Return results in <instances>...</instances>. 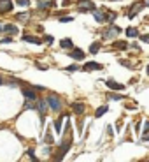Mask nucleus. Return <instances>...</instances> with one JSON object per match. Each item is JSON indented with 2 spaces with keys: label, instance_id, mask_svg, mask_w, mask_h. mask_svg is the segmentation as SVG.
<instances>
[{
  "label": "nucleus",
  "instance_id": "473e14b6",
  "mask_svg": "<svg viewBox=\"0 0 149 162\" xmlns=\"http://www.w3.org/2000/svg\"><path fill=\"white\" fill-rule=\"evenodd\" d=\"M28 157L32 159V160H37V157L33 155V150H28Z\"/></svg>",
  "mask_w": 149,
  "mask_h": 162
},
{
  "label": "nucleus",
  "instance_id": "7c9ffc66",
  "mask_svg": "<svg viewBox=\"0 0 149 162\" xmlns=\"http://www.w3.org/2000/svg\"><path fill=\"white\" fill-rule=\"evenodd\" d=\"M119 63H121V65H125V67H128V69H132V63L126 62V60H119Z\"/></svg>",
  "mask_w": 149,
  "mask_h": 162
},
{
  "label": "nucleus",
  "instance_id": "7ed1b4c3",
  "mask_svg": "<svg viewBox=\"0 0 149 162\" xmlns=\"http://www.w3.org/2000/svg\"><path fill=\"white\" fill-rule=\"evenodd\" d=\"M77 9L82 12V11H93L95 9V4L91 0H77Z\"/></svg>",
  "mask_w": 149,
  "mask_h": 162
},
{
  "label": "nucleus",
  "instance_id": "9b49d317",
  "mask_svg": "<svg viewBox=\"0 0 149 162\" xmlns=\"http://www.w3.org/2000/svg\"><path fill=\"white\" fill-rule=\"evenodd\" d=\"M2 32H5V34H9V35H16L20 30H18V27H16V25L7 23V25H4V27H2Z\"/></svg>",
  "mask_w": 149,
  "mask_h": 162
},
{
  "label": "nucleus",
  "instance_id": "b1692460",
  "mask_svg": "<svg viewBox=\"0 0 149 162\" xmlns=\"http://www.w3.org/2000/svg\"><path fill=\"white\" fill-rule=\"evenodd\" d=\"M116 48H119V50H126L128 48V42H112Z\"/></svg>",
  "mask_w": 149,
  "mask_h": 162
},
{
  "label": "nucleus",
  "instance_id": "58836bf2",
  "mask_svg": "<svg viewBox=\"0 0 149 162\" xmlns=\"http://www.w3.org/2000/svg\"><path fill=\"white\" fill-rule=\"evenodd\" d=\"M144 5H147V7H149V0H147V2H144Z\"/></svg>",
  "mask_w": 149,
  "mask_h": 162
},
{
  "label": "nucleus",
  "instance_id": "4468645a",
  "mask_svg": "<svg viewBox=\"0 0 149 162\" xmlns=\"http://www.w3.org/2000/svg\"><path fill=\"white\" fill-rule=\"evenodd\" d=\"M54 5H56L54 0H39L37 2V7L39 9H48V7H54Z\"/></svg>",
  "mask_w": 149,
  "mask_h": 162
},
{
  "label": "nucleus",
  "instance_id": "4be33fe9",
  "mask_svg": "<svg viewBox=\"0 0 149 162\" xmlns=\"http://www.w3.org/2000/svg\"><path fill=\"white\" fill-rule=\"evenodd\" d=\"M98 50H100V42H93V44L89 46V53H93V55H95Z\"/></svg>",
  "mask_w": 149,
  "mask_h": 162
},
{
  "label": "nucleus",
  "instance_id": "aec40b11",
  "mask_svg": "<svg viewBox=\"0 0 149 162\" xmlns=\"http://www.w3.org/2000/svg\"><path fill=\"white\" fill-rule=\"evenodd\" d=\"M107 109H109L107 106H102V108H98V109H97V113H95V116H97V118H100V116H104V115L107 113Z\"/></svg>",
  "mask_w": 149,
  "mask_h": 162
},
{
  "label": "nucleus",
  "instance_id": "cd10ccee",
  "mask_svg": "<svg viewBox=\"0 0 149 162\" xmlns=\"http://www.w3.org/2000/svg\"><path fill=\"white\" fill-rule=\"evenodd\" d=\"M65 71H69V72H76V71H81L77 65H69V67H65Z\"/></svg>",
  "mask_w": 149,
  "mask_h": 162
},
{
  "label": "nucleus",
  "instance_id": "5701e85b",
  "mask_svg": "<svg viewBox=\"0 0 149 162\" xmlns=\"http://www.w3.org/2000/svg\"><path fill=\"white\" fill-rule=\"evenodd\" d=\"M44 143L46 144H53L54 139H53V136H51V132H46V138H44Z\"/></svg>",
  "mask_w": 149,
  "mask_h": 162
},
{
  "label": "nucleus",
  "instance_id": "2f4dec72",
  "mask_svg": "<svg viewBox=\"0 0 149 162\" xmlns=\"http://www.w3.org/2000/svg\"><path fill=\"white\" fill-rule=\"evenodd\" d=\"M74 18H70V16H65V18H60V21L61 23H69V21H72Z\"/></svg>",
  "mask_w": 149,
  "mask_h": 162
},
{
  "label": "nucleus",
  "instance_id": "c85d7f7f",
  "mask_svg": "<svg viewBox=\"0 0 149 162\" xmlns=\"http://www.w3.org/2000/svg\"><path fill=\"white\" fill-rule=\"evenodd\" d=\"M9 42H12V35H7L2 39V44H9Z\"/></svg>",
  "mask_w": 149,
  "mask_h": 162
},
{
  "label": "nucleus",
  "instance_id": "39448f33",
  "mask_svg": "<svg viewBox=\"0 0 149 162\" xmlns=\"http://www.w3.org/2000/svg\"><path fill=\"white\" fill-rule=\"evenodd\" d=\"M121 30H123L121 27H116V25H114V27H110L109 30L104 34V37H105V39H114V37H118V34H121Z\"/></svg>",
  "mask_w": 149,
  "mask_h": 162
},
{
  "label": "nucleus",
  "instance_id": "c9c22d12",
  "mask_svg": "<svg viewBox=\"0 0 149 162\" xmlns=\"http://www.w3.org/2000/svg\"><path fill=\"white\" fill-rule=\"evenodd\" d=\"M144 125H146V127H144V131L147 132V131H149V122H146V123H144Z\"/></svg>",
  "mask_w": 149,
  "mask_h": 162
},
{
  "label": "nucleus",
  "instance_id": "6e6552de",
  "mask_svg": "<svg viewBox=\"0 0 149 162\" xmlns=\"http://www.w3.org/2000/svg\"><path fill=\"white\" fill-rule=\"evenodd\" d=\"M70 58H74V60H84V53H82V50H79V48H72V51L69 53Z\"/></svg>",
  "mask_w": 149,
  "mask_h": 162
},
{
  "label": "nucleus",
  "instance_id": "2eb2a0df",
  "mask_svg": "<svg viewBox=\"0 0 149 162\" xmlns=\"http://www.w3.org/2000/svg\"><path fill=\"white\" fill-rule=\"evenodd\" d=\"M21 39L25 40V42H30V44H42V40H40L39 37H35V35H28V34L23 35Z\"/></svg>",
  "mask_w": 149,
  "mask_h": 162
},
{
  "label": "nucleus",
  "instance_id": "f257e3e1",
  "mask_svg": "<svg viewBox=\"0 0 149 162\" xmlns=\"http://www.w3.org/2000/svg\"><path fill=\"white\" fill-rule=\"evenodd\" d=\"M46 102H48L49 109H53V111H60V109H61V101H60L58 95H54V93L48 95V97H46Z\"/></svg>",
  "mask_w": 149,
  "mask_h": 162
},
{
  "label": "nucleus",
  "instance_id": "ea45409f",
  "mask_svg": "<svg viewBox=\"0 0 149 162\" xmlns=\"http://www.w3.org/2000/svg\"><path fill=\"white\" fill-rule=\"evenodd\" d=\"M147 76H149V67H147Z\"/></svg>",
  "mask_w": 149,
  "mask_h": 162
},
{
  "label": "nucleus",
  "instance_id": "bb28decb",
  "mask_svg": "<svg viewBox=\"0 0 149 162\" xmlns=\"http://www.w3.org/2000/svg\"><path fill=\"white\" fill-rule=\"evenodd\" d=\"M116 18H118L116 12H107V16H105V20H109V21H114Z\"/></svg>",
  "mask_w": 149,
  "mask_h": 162
},
{
  "label": "nucleus",
  "instance_id": "0eeeda50",
  "mask_svg": "<svg viewBox=\"0 0 149 162\" xmlns=\"http://www.w3.org/2000/svg\"><path fill=\"white\" fill-rule=\"evenodd\" d=\"M12 0H0V12L5 14V12H11L12 11Z\"/></svg>",
  "mask_w": 149,
  "mask_h": 162
},
{
  "label": "nucleus",
  "instance_id": "393cba45",
  "mask_svg": "<svg viewBox=\"0 0 149 162\" xmlns=\"http://www.w3.org/2000/svg\"><path fill=\"white\" fill-rule=\"evenodd\" d=\"M109 99H112V101H123L125 97H123V95H118V93H110Z\"/></svg>",
  "mask_w": 149,
  "mask_h": 162
},
{
  "label": "nucleus",
  "instance_id": "f8f14e48",
  "mask_svg": "<svg viewBox=\"0 0 149 162\" xmlns=\"http://www.w3.org/2000/svg\"><path fill=\"white\" fill-rule=\"evenodd\" d=\"M72 111L76 113V115H84L86 106H84L82 102H74V104H72Z\"/></svg>",
  "mask_w": 149,
  "mask_h": 162
},
{
  "label": "nucleus",
  "instance_id": "c756f323",
  "mask_svg": "<svg viewBox=\"0 0 149 162\" xmlns=\"http://www.w3.org/2000/svg\"><path fill=\"white\" fill-rule=\"evenodd\" d=\"M44 40H46V44H53V35H44Z\"/></svg>",
  "mask_w": 149,
  "mask_h": 162
},
{
  "label": "nucleus",
  "instance_id": "423d86ee",
  "mask_svg": "<svg viewBox=\"0 0 149 162\" xmlns=\"http://www.w3.org/2000/svg\"><path fill=\"white\" fill-rule=\"evenodd\" d=\"M142 7H144V2H135V4L130 7V11H128V18H135L137 12L142 11Z\"/></svg>",
  "mask_w": 149,
  "mask_h": 162
},
{
  "label": "nucleus",
  "instance_id": "20e7f679",
  "mask_svg": "<svg viewBox=\"0 0 149 162\" xmlns=\"http://www.w3.org/2000/svg\"><path fill=\"white\" fill-rule=\"evenodd\" d=\"M104 69V65L98 63V62H86L84 63V67H82V71H102Z\"/></svg>",
  "mask_w": 149,
  "mask_h": 162
},
{
  "label": "nucleus",
  "instance_id": "dca6fc26",
  "mask_svg": "<svg viewBox=\"0 0 149 162\" xmlns=\"http://www.w3.org/2000/svg\"><path fill=\"white\" fill-rule=\"evenodd\" d=\"M60 46H61L63 50H72V48H74V42H72V39L65 37V39H61V40H60Z\"/></svg>",
  "mask_w": 149,
  "mask_h": 162
},
{
  "label": "nucleus",
  "instance_id": "e433bc0d",
  "mask_svg": "<svg viewBox=\"0 0 149 162\" xmlns=\"http://www.w3.org/2000/svg\"><path fill=\"white\" fill-rule=\"evenodd\" d=\"M2 27H4V23H2V21H0V32H2Z\"/></svg>",
  "mask_w": 149,
  "mask_h": 162
},
{
  "label": "nucleus",
  "instance_id": "a878e982",
  "mask_svg": "<svg viewBox=\"0 0 149 162\" xmlns=\"http://www.w3.org/2000/svg\"><path fill=\"white\" fill-rule=\"evenodd\" d=\"M16 4L20 7H26V5H30V0H16Z\"/></svg>",
  "mask_w": 149,
  "mask_h": 162
},
{
  "label": "nucleus",
  "instance_id": "ddd939ff",
  "mask_svg": "<svg viewBox=\"0 0 149 162\" xmlns=\"http://www.w3.org/2000/svg\"><path fill=\"white\" fill-rule=\"evenodd\" d=\"M23 97H25L26 101H37L35 90H30V88H23Z\"/></svg>",
  "mask_w": 149,
  "mask_h": 162
},
{
  "label": "nucleus",
  "instance_id": "412c9836",
  "mask_svg": "<svg viewBox=\"0 0 149 162\" xmlns=\"http://www.w3.org/2000/svg\"><path fill=\"white\" fill-rule=\"evenodd\" d=\"M61 122H63V115L54 122V131H56V132H61Z\"/></svg>",
  "mask_w": 149,
  "mask_h": 162
},
{
  "label": "nucleus",
  "instance_id": "a211bd4d",
  "mask_svg": "<svg viewBox=\"0 0 149 162\" xmlns=\"http://www.w3.org/2000/svg\"><path fill=\"white\" fill-rule=\"evenodd\" d=\"M93 16H95V20L98 21V23H104V21H105V16H104L100 11H97V9H93Z\"/></svg>",
  "mask_w": 149,
  "mask_h": 162
},
{
  "label": "nucleus",
  "instance_id": "4c0bfd02",
  "mask_svg": "<svg viewBox=\"0 0 149 162\" xmlns=\"http://www.w3.org/2000/svg\"><path fill=\"white\" fill-rule=\"evenodd\" d=\"M2 83H4V79H2V76H0V86H2Z\"/></svg>",
  "mask_w": 149,
  "mask_h": 162
},
{
  "label": "nucleus",
  "instance_id": "f3484780",
  "mask_svg": "<svg viewBox=\"0 0 149 162\" xmlns=\"http://www.w3.org/2000/svg\"><path fill=\"white\" fill-rule=\"evenodd\" d=\"M16 20L20 21V23H28V20H30V12H18L16 14Z\"/></svg>",
  "mask_w": 149,
  "mask_h": 162
},
{
  "label": "nucleus",
  "instance_id": "6ab92c4d",
  "mask_svg": "<svg viewBox=\"0 0 149 162\" xmlns=\"http://www.w3.org/2000/svg\"><path fill=\"white\" fill-rule=\"evenodd\" d=\"M139 35V30L137 28H133V27H128L126 28V37H137Z\"/></svg>",
  "mask_w": 149,
  "mask_h": 162
},
{
  "label": "nucleus",
  "instance_id": "1a4fd4ad",
  "mask_svg": "<svg viewBox=\"0 0 149 162\" xmlns=\"http://www.w3.org/2000/svg\"><path fill=\"white\" fill-rule=\"evenodd\" d=\"M37 109H39L40 116L44 118L46 116V113H48V102H46V99H40V101H37V106H35Z\"/></svg>",
  "mask_w": 149,
  "mask_h": 162
},
{
  "label": "nucleus",
  "instance_id": "72a5a7b5",
  "mask_svg": "<svg viewBox=\"0 0 149 162\" xmlns=\"http://www.w3.org/2000/svg\"><path fill=\"white\" fill-rule=\"evenodd\" d=\"M140 40H144V42H149V35H140Z\"/></svg>",
  "mask_w": 149,
  "mask_h": 162
},
{
  "label": "nucleus",
  "instance_id": "9d476101",
  "mask_svg": "<svg viewBox=\"0 0 149 162\" xmlns=\"http://www.w3.org/2000/svg\"><path fill=\"white\" fill-rule=\"evenodd\" d=\"M105 85L109 86L110 90H116V92H121L123 88H125V85H121V83H118V81H114V79H107L105 81Z\"/></svg>",
  "mask_w": 149,
  "mask_h": 162
},
{
  "label": "nucleus",
  "instance_id": "f03ea898",
  "mask_svg": "<svg viewBox=\"0 0 149 162\" xmlns=\"http://www.w3.org/2000/svg\"><path fill=\"white\" fill-rule=\"evenodd\" d=\"M70 146H72V139H65V143H61V144H60V152L56 153L54 160H61V159H63V155L69 152Z\"/></svg>",
  "mask_w": 149,
  "mask_h": 162
},
{
  "label": "nucleus",
  "instance_id": "f704fd0d",
  "mask_svg": "<svg viewBox=\"0 0 149 162\" xmlns=\"http://www.w3.org/2000/svg\"><path fill=\"white\" fill-rule=\"evenodd\" d=\"M35 65H37V67H39L40 71H46V69H48V67H46V65H42V63H35Z\"/></svg>",
  "mask_w": 149,
  "mask_h": 162
}]
</instances>
